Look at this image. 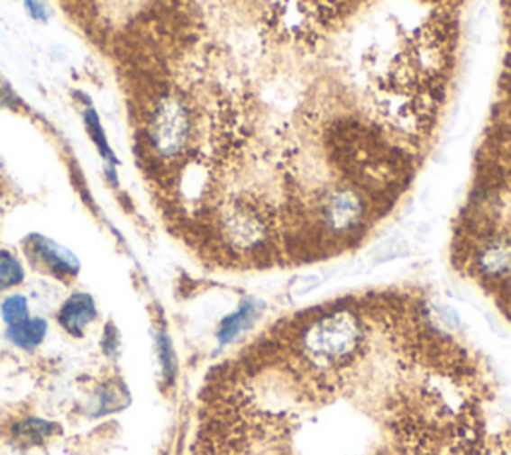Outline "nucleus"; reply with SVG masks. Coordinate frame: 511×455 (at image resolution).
<instances>
[{
	"instance_id": "obj_1",
	"label": "nucleus",
	"mask_w": 511,
	"mask_h": 455,
	"mask_svg": "<svg viewBox=\"0 0 511 455\" xmlns=\"http://www.w3.org/2000/svg\"><path fill=\"white\" fill-rule=\"evenodd\" d=\"M364 338V323L358 315L351 310H336L320 315L304 328L300 350L312 366L333 369L358 354Z\"/></svg>"
},
{
	"instance_id": "obj_2",
	"label": "nucleus",
	"mask_w": 511,
	"mask_h": 455,
	"mask_svg": "<svg viewBox=\"0 0 511 455\" xmlns=\"http://www.w3.org/2000/svg\"><path fill=\"white\" fill-rule=\"evenodd\" d=\"M146 136L158 158L170 160L180 156L192 138V114L186 102L176 95L158 100L148 120Z\"/></svg>"
},
{
	"instance_id": "obj_3",
	"label": "nucleus",
	"mask_w": 511,
	"mask_h": 455,
	"mask_svg": "<svg viewBox=\"0 0 511 455\" xmlns=\"http://www.w3.org/2000/svg\"><path fill=\"white\" fill-rule=\"evenodd\" d=\"M23 246L29 262L44 274L52 276L54 280L72 282L77 280L82 270L80 258L70 248L49 236L39 234V232H32V234L26 236Z\"/></svg>"
},
{
	"instance_id": "obj_4",
	"label": "nucleus",
	"mask_w": 511,
	"mask_h": 455,
	"mask_svg": "<svg viewBox=\"0 0 511 455\" xmlns=\"http://www.w3.org/2000/svg\"><path fill=\"white\" fill-rule=\"evenodd\" d=\"M222 238L236 252H258L268 240V224L262 214L250 206H234L222 216Z\"/></svg>"
},
{
	"instance_id": "obj_5",
	"label": "nucleus",
	"mask_w": 511,
	"mask_h": 455,
	"mask_svg": "<svg viewBox=\"0 0 511 455\" xmlns=\"http://www.w3.org/2000/svg\"><path fill=\"white\" fill-rule=\"evenodd\" d=\"M322 222L328 232L343 236L354 232L364 220V200L351 188L332 190L322 202Z\"/></svg>"
},
{
	"instance_id": "obj_6",
	"label": "nucleus",
	"mask_w": 511,
	"mask_h": 455,
	"mask_svg": "<svg viewBox=\"0 0 511 455\" xmlns=\"http://www.w3.org/2000/svg\"><path fill=\"white\" fill-rule=\"evenodd\" d=\"M98 320V304L88 292H72L57 312L59 326L72 338H85L87 330Z\"/></svg>"
},
{
	"instance_id": "obj_7",
	"label": "nucleus",
	"mask_w": 511,
	"mask_h": 455,
	"mask_svg": "<svg viewBox=\"0 0 511 455\" xmlns=\"http://www.w3.org/2000/svg\"><path fill=\"white\" fill-rule=\"evenodd\" d=\"M476 268L486 278H504L511 272V238H494L479 248Z\"/></svg>"
},
{
	"instance_id": "obj_8",
	"label": "nucleus",
	"mask_w": 511,
	"mask_h": 455,
	"mask_svg": "<svg viewBox=\"0 0 511 455\" xmlns=\"http://www.w3.org/2000/svg\"><path fill=\"white\" fill-rule=\"evenodd\" d=\"M49 320L41 318V315H31V318H26L21 323L6 326L5 338L16 350L32 354V351L42 346L46 336H49Z\"/></svg>"
},
{
	"instance_id": "obj_9",
	"label": "nucleus",
	"mask_w": 511,
	"mask_h": 455,
	"mask_svg": "<svg viewBox=\"0 0 511 455\" xmlns=\"http://www.w3.org/2000/svg\"><path fill=\"white\" fill-rule=\"evenodd\" d=\"M130 404V389L128 386L123 382V379L113 378L102 382L96 392H95V399H92L90 407V415L92 417H100V415H108L114 412H123L126 410Z\"/></svg>"
},
{
	"instance_id": "obj_10",
	"label": "nucleus",
	"mask_w": 511,
	"mask_h": 455,
	"mask_svg": "<svg viewBox=\"0 0 511 455\" xmlns=\"http://www.w3.org/2000/svg\"><path fill=\"white\" fill-rule=\"evenodd\" d=\"M258 315H260V304L256 300H246L238 310L224 315L216 330V340L220 346H228V343L236 341L242 333L254 326Z\"/></svg>"
},
{
	"instance_id": "obj_11",
	"label": "nucleus",
	"mask_w": 511,
	"mask_h": 455,
	"mask_svg": "<svg viewBox=\"0 0 511 455\" xmlns=\"http://www.w3.org/2000/svg\"><path fill=\"white\" fill-rule=\"evenodd\" d=\"M62 432V427L57 422L44 420V417L29 415L23 417L13 423L11 427V438L18 445H39L49 441L54 435H59Z\"/></svg>"
},
{
	"instance_id": "obj_12",
	"label": "nucleus",
	"mask_w": 511,
	"mask_h": 455,
	"mask_svg": "<svg viewBox=\"0 0 511 455\" xmlns=\"http://www.w3.org/2000/svg\"><path fill=\"white\" fill-rule=\"evenodd\" d=\"M82 123H85V130L90 138L92 146L96 148L98 156L105 160V166H110V168H118L120 160L114 152L113 144L108 141V134H106V128L102 124V118L98 114V110L88 105L87 108H82Z\"/></svg>"
},
{
	"instance_id": "obj_13",
	"label": "nucleus",
	"mask_w": 511,
	"mask_h": 455,
	"mask_svg": "<svg viewBox=\"0 0 511 455\" xmlns=\"http://www.w3.org/2000/svg\"><path fill=\"white\" fill-rule=\"evenodd\" d=\"M26 282V266L16 252L0 248V294L11 292Z\"/></svg>"
},
{
	"instance_id": "obj_14",
	"label": "nucleus",
	"mask_w": 511,
	"mask_h": 455,
	"mask_svg": "<svg viewBox=\"0 0 511 455\" xmlns=\"http://www.w3.org/2000/svg\"><path fill=\"white\" fill-rule=\"evenodd\" d=\"M156 358L160 368V379L164 386H170L176 378V350L170 333L166 330L156 332Z\"/></svg>"
},
{
	"instance_id": "obj_15",
	"label": "nucleus",
	"mask_w": 511,
	"mask_h": 455,
	"mask_svg": "<svg viewBox=\"0 0 511 455\" xmlns=\"http://www.w3.org/2000/svg\"><path fill=\"white\" fill-rule=\"evenodd\" d=\"M0 318H3L6 326H14V323L31 318V300L21 292L5 296V300L0 302Z\"/></svg>"
},
{
	"instance_id": "obj_16",
	"label": "nucleus",
	"mask_w": 511,
	"mask_h": 455,
	"mask_svg": "<svg viewBox=\"0 0 511 455\" xmlns=\"http://www.w3.org/2000/svg\"><path fill=\"white\" fill-rule=\"evenodd\" d=\"M100 350L108 359H116L120 356V350H123V336H120L116 323L108 322L105 326V332H102L100 338Z\"/></svg>"
},
{
	"instance_id": "obj_17",
	"label": "nucleus",
	"mask_w": 511,
	"mask_h": 455,
	"mask_svg": "<svg viewBox=\"0 0 511 455\" xmlns=\"http://www.w3.org/2000/svg\"><path fill=\"white\" fill-rule=\"evenodd\" d=\"M407 254V246L402 242V240H388V242L379 244L374 252V262L376 264H386L392 262V259H397Z\"/></svg>"
},
{
	"instance_id": "obj_18",
	"label": "nucleus",
	"mask_w": 511,
	"mask_h": 455,
	"mask_svg": "<svg viewBox=\"0 0 511 455\" xmlns=\"http://www.w3.org/2000/svg\"><path fill=\"white\" fill-rule=\"evenodd\" d=\"M322 284H324V276L322 274H315V272L302 274V276H298L294 280L292 294L296 296V298H302V296H308L314 290H318Z\"/></svg>"
},
{
	"instance_id": "obj_19",
	"label": "nucleus",
	"mask_w": 511,
	"mask_h": 455,
	"mask_svg": "<svg viewBox=\"0 0 511 455\" xmlns=\"http://www.w3.org/2000/svg\"><path fill=\"white\" fill-rule=\"evenodd\" d=\"M24 13L29 14L34 23L46 24L50 21L49 0H24Z\"/></svg>"
},
{
	"instance_id": "obj_20",
	"label": "nucleus",
	"mask_w": 511,
	"mask_h": 455,
	"mask_svg": "<svg viewBox=\"0 0 511 455\" xmlns=\"http://www.w3.org/2000/svg\"><path fill=\"white\" fill-rule=\"evenodd\" d=\"M435 315H438V320L443 328L455 330L460 326V315L452 308H448V305H438V308H435Z\"/></svg>"
},
{
	"instance_id": "obj_21",
	"label": "nucleus",
	"mask_w": 511,
	"mask_h": 455,
	"mask_svg": "<svg viewBox=\"0 0 511 455\" xmlns=\"http://www.w3.org/2000/svg\"><path fill=\"white\" fill-rule=\"evenodd\" d=\"M16 105L14 90L0 80V108H11Z\"/></svg>"
}]
</instances>
